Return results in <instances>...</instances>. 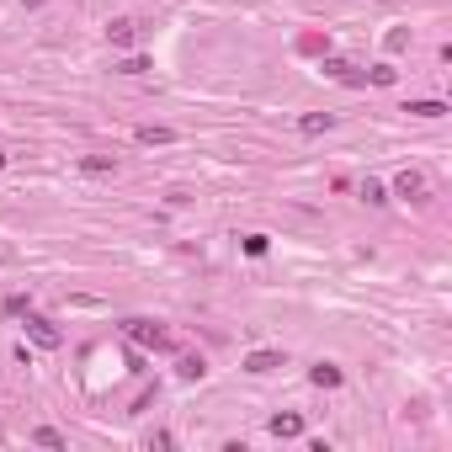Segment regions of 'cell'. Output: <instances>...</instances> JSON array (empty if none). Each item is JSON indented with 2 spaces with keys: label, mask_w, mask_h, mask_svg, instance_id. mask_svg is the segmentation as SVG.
<instances>
[{
  "label": "cell",
  "mask_w": 452,
  "mask_h": 452,
  "mask_svg": "<svg viewBox=\"0 0 452 452\" xmlns=\"http://www.w3.org/2000/svg\"><path fill=\"white\" fill-rule=\"evenodd\" d=\"M122 330L134 335V341H144V346H154V351H170V346H176V341H170L166 330H154L150 319H128V325H122Z\"/></svg>",
  "instance_id": "1"
},
{
  "label": "cell",
  "mask_w": 452,
  "mask_h": 452,
  "mask_svg": "<svg viewBox=\"0 0 452 452\" xmlns=\"http://www.w3.org/2000/svg\"><path fill=\"white\" fill-rule=\"evenodd\" d=\"M27 335H32V341H38V346H48V351H54V346H59V341H64V335L54 330V319L32 314V309H27Z\"/></svg>",
  "instance_id": "2"
},
{
  "label": "cell",
  "mask_w": 452,
  "mask_h": 452,
  "mask_svg": "<svg viewBox=\"0 0 452 452\" xmlns=\"http://www.w3.org/2000/svg\"><path fill=\"white\" fill-rule=\"evenodd\" d=\"M394 192L405 197V202H426V176L421 170H405V176L394 181Z\"/></svg>",
  "instance_id": "3"
},
{
  "label": "cell",
  "mask_w": 452,
  "mask_h": 452,
  "mask_svg": "<svg viewBox=\"0 0 452 452\" xmlns=\"http://www.w3.org/2000/svg\"><path fill=\"white\" fill-rule=\"evenodd\" d=\"M282 351H250V357H245V373H277V367H282Z\"/></svg>",
  "instance_id": "4"
},
{
  "label": "cell",
  "mask_w": 452,
  "mask_h": 452,
  "mask_svg": "<svg viewBox=\"0 0 452 452\" xmlns=\"http://www.w3.org/2000/svg\"><path fill=\"white\" fill-rule=\"evenodd\" d=\"M341 378H346V373H341L335 362H319L314 373H309V383H314V389H341Z\"/></svg>",
  "instance_id": "5"
},
{
  "label": "cell",
  "mask_w": 452,
  "mask_h": 452,
  "mask_svg": "<svg viewBox=\"0 0 452 452\" xmlns=\"http://www.w3.org/2000/svg\"><path fill=\"white\" fill-rule=\"evenodd\" d=\"M330 128H335V112H309V118H298V134H309V138L330 134Z\"/></svg>",
  "instance_id": "6"
},
{
  "label": "cell",
  "mask_w": 452,
  "mask_h": 452,
  "mask_svg": "<svg viewBox=\"0 0 452 452\" xmlns=\"http://www.w3.org/2000/svg\"><path fill=\"white\" fill-rule=\"evenodd\" d=\"M271 437H282V442L303 437V415H277V421H271Z\"/></svg>",
  "instance_id": "7"
},
{
  "label": "cell",
  "mask_w": 452,
  "mask_h": 452,
  "mask_svg": "<svg viewBox=\"0 0 452 452\" xmlns=\"http://www.w3.org/2000/svg\"><path fill=\"white\" fill-rule=\"evenodd\" d=\"M106 38H112V48H134L138 43V27H134V22H112Z\"/></svg>",
  "instance_id": "8"
},
{
  "label": "cell",
  "mask_w": 452,
  "mask_h": 452,
  "mask_svg": "<svg viewBox=\"0 0 452 452\" xmlns=\"http://www.w3.org/2000/svg\"><path fill=\"white\" fill-rule=\"evenodd\" d=\"M80 170H86V176H112V170H118V160H112V154H86V160H80Z\"/></svg>",
  "instance_id": "9"
},
{
  "label": "cell",
  "mask_w": 452,
  "mask_h": 452,
  "mask_svg": "<svg viewBox=\"0 0 452 452\" xmlns=\"http://www.w3.org/2000/svg\"><path fill=\"white\" fill-rule=\"evenodd\" d=\"M325 70H330V75L341 80V86H362V75H357V70H351L346 59H330V64H325Z\"/></svg>",
  "instance_id": "10"
},
{
  "label": "cell",
  "mask_w": 452,
  "mask_h": 452,
  "mask_svg": "<svg viewBox=\"0 0 452 452\" xmlns=\"http://www.w3.org/2000/svg\"><path fill=\"white\" fill-rule=\"evenodd\" d=\"M32 442H38V447H64V437L54 431V426H38V431H32Z\"/></svg>",
  "instance_id": "11"
},
{
  "label": "cell",
  "mask_w": 452,
  "mask_h": 452,
  "mask_svg": "<svg viewBox=\"0 0 452 452\" xmlns=\"http://www.w3.org/2000/svg\"><path fill=\"white\" fill-rule=\"evenodd\" d=\"M170 138H176L170 128H138V144H170Z\"/></svg>",
  "instance_id": "12"
},
{
  "label": "cell",
  "mask_w": 452,
  "mask_h": 452,
  "mask_svg": "<svg viewBox=\"0 0 452 452\" xmlns=\"http://www.w3.org/2000/svg\"><path fill=\"white\" fill-rule=\"evenodd\" d=\"M176 373H181V378H202V373H208V362H202V357H181Z\"/></svg>",
  "instance_id": "13"
},
{
  "label": "cell",
  "mask_w": 452,
  "mask_h": 452,
  "mask_svg": "<svg viewBox=\"0 0 452 452\" xmlns=\"http://www.w3.org/2000/svg\"><path fill=\"white\" fill-rule=\"evenodd\" d=\"M266 250H271L266 234H245V256H266Z\"/></svg>",
  "instance_id": "14"
},
{
  "label": "cell",
  "mask_w": 452,
  "mask_h": 452,
  "mask_svg": "<svg viewBox=\"0 0 452 452\" xmlns=\"http://www.w3.org/2000/svg\"><path fill=\"white\" fill-rule=\"evenodd\" d=\"M0 309H6V314H27V309H32V298H27V293H11V298L0 303Z\"/></svg>",
  "instance_id": "15"
},
{
  "label": "cell",
  "mask_w": 452,
  "mask_h": 452,
  "mask_svg": "<svg viewBox=\"0 0 452 452\" xmlns=\"http://www.w3.org/2000/svg\"><path fill=\"white\" fill-rule=\"evenodd\" d=\"M410 112H415V118H442L447 106H442V102H410Z\"/></svg>",
  "instance_id": "16"
},
{
  "label": "cell",
  "mask_w": 452,
  "mask_h": 452,
  "mask_svg": "<svg viewBox=\"0 0 452 452\" xmlns=\"http://www.w3.org/2000/svg\"><path fill=\"white\" fill-rule=\"evenodd\" d=\"M362 80H373V86H394V70H389V64H378L373 75H362Z\"/></svg>",
  "instance_id": "17"
},
{
  "label": "cell",
  "mask_w": 452,
  "mask_h": 452,
  "mask_svg": "<svg viewBox=\"0 0 452 452\" xmlns=\"http://www.w3.org/2000/svg\"><path fill=\"white\" fill-rule=\"evenodd\" d=\"M144 70H150V59H138V54H134V59H122V75H144Z\"/></svg>",
  "instance_id": "18"
},
{
  "label": "cell",
  "mask_w": 452,
  "mask_h": 452,
  "mask_svg": "<svg viewBox=\"0 0 452 452\" xmlns=\"http://www.w3.org/2000/svg\"><path fill=\"white\" fill-rule=\"evenodd\" d=\"M362 197H367V202H389V192H383L378 181H367V186H362Z\"/></svg>",
  "instance_id": "19"
},
{
  "label": "cell",
  "mask_w": 452,
  "mask_h": 452,
  "mask_svg": "<svg viewBox=\"0 0 452 452\" xmlns=\"http://www.w3.org/2000/svg\"><path fill=\"white\" fill-rule=\"evenodd\" d=\"M0 170H6V154H0Z\"/></svg>",
  "instance_id": "20"
}]
</instances>
